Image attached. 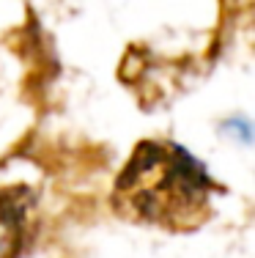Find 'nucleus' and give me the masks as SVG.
Wrapping results in <instances>:
<instances>
[{"label":"nucleus","instance_id":"2","mask_svg":"<svg viewBox=\"0 0 255 258\" xmlns=\"http://www.w3.org/2000/svg\"><path fill=\"white\" fill-rule=\"evenodd\" d=\"M39 192L22 179L0 181V258H17L30 242Z\"/></svg>","mask_w":255,"mask_h":258},{"label":"nucleus","instance_id":"1","mask_svg":"<svg viewBox=\"0 0 255 258\" xmlns=\"http://www.w3.org/2000/svg\"><path fill=\"white\" fill-rule=\"evenodd\" d=\"M214 181L187 149L140 140L118 170L110 204L121 220L167 231H192L211 217Z\"/></svg>","mask_w":255,"mask_h":258}]
</instances>
